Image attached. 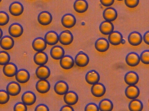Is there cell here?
Instances as JSON below:
<instances>
[{
    "mask_svg": "<svg viewBox=\"0 0 149 111\" xmlns=\"http://www.w3.org/2000/svg\"><path fill=\"white\" fill-rule=\"evenodd\" d=\"M74 40L73 34L69 30H64L60 33L59 35V41L61 44L68 46L71 44Z\"/></svg>",
    "mask_w": 149,
    "mask_h": 111,
    "instance_id": "cell-1",
    "label": "cell"
},
{
    "mask_svg": "<svg viewBox=\"0 0 149 111\" xmlns=\"http://www.w3.org/2000/svg\"><path fill=\"white\" fill-rule=\"evenodd\" d=\"M89 57L83 52H79L75 57L74 62L77 66L80 67H84L89 62Z\"/></svg>",
    "mask_w": 149,
    "mask_h": 111,
    "instance_id": "cell-2",
    "label": "cell"
},
{
    "mask_svg": "<svg viewBox=\"0 0 149 111\" xmlns=\"http://www.w3.org/2000/svg\"><path fill=\"white\" fill-rule=\"evenodd\" d=\"M24 32L23 27L20 24L17 23H13L9 26L8 32L12 37L18 38L20 37Z\"/></svg>",
    "mask_w": 149,
    "mask_h": 111,
    "instance_id": "cell-3",
    "label": "cell"
},
{
    "mask_svg": "<svg viewBox=\"0 0 149 111\" xmlns=\"http://www.w3.org/2000/svg\"><path fill=\"white\" fill-rule=\"evenodd\" d=\"M24 10V6L22 3L19 2H14L9 6V12L13 16H18L21 15Z\"/></svg>",
    "mask_w": 149,
    "mask_h": 111,
    "instance_id": "cell-4",
    "label": "cell"
},
{
    "mask_svg": "<svg viewBox=\"0 0 149 111\" xmlns=\"http://www.w3.org/2000/svg\"><path fill=\"white\" fill-rule=\"evenodd\" d=\"M76 22L75 16L71 14H65L61 18L62 24L67 28H71L74 27Z\"/></svg>",
    "mask_w": 149,
    "mask_h": 111,
    "instance_id": "cell-5",
    "label": "cell"
},
{
    "mask_svg": "<svg viewBox=\"0 0 149 111\" xmlns=\"http://www.w3.org/2000/svg\"><path fill=\"white\" fill-rule=\"evenodd\" d=\"M53 16L52 14L47 11L40 12L38 16V21L39 23L42 26H47L52 22Z\"/></svg>",
    "mask_w": 149,
    "mask_h": 111,
    "instance_id": "cell-6",
    "label": "cell"
},
{
    "mask_svg": "<svg viewBox=\"0 0 149 111\" xmlns=\"http://www.w3.org/2000/svg\"><path fill=\"white\" fill-rule=\"evenodd\" d=\"M50 73L49 68L45 65L39 66L36 71V76L40 79H47L50 76Z\"/></svg>",
    "mask_w": 149,
    "mask_h": 111,
    "instance_id": "cell-7",
    "label": "cell"
},
{
    "mask_svg": "<svg viewBox=\"0 0 149 111\" xmlns=\"http://www.w3.org/2000/svg\"><path fill=\"white\" fill-rule=\"evenodd\" d=\"M125 95L126 97L130 99H136L139 96L140 90L135 85H129L125 90Z\"/></svg>",
    "mask_w": 149,
    "mask_h": 111,
    "instance_id": "cell-8",
    "label": "cell"
},
{
    "mask_svg": "<svg viewBox=\"0 0 149 111\" xmlns=\"http://www.w3.org/2000/svg\"><path fill=\"white\" fill-rule=\"evenodd\" d=\"M140 61L139 56L135 52L129 53L125 57L126 63L131 67L136 66L139 64Z\"/></svg>",
    "mask_w": 149,
    "mask_h": 111,
    "instance_id": "cell-9",
    "label": "cell"
},
{
    "mask_svg": "<svg viewBox=\"0 0 149 111\" xmlns=\"http://www.w3.org/2000/svg\"><path fill=\"white\" fill-rule=\"evenodd\" d=\"M128 40L132 46H138L143 41L142 35L136 31L131 32L128 36Z\"/></svg>",
    "mask_w": 149,
    "mask_h": 111,
    "instance_id": "cell-10",
    "label": "cell"
},
{
    "mask_svg": "<svg viewBox=\"0 0 149 111\" xmlns=\"http://www.w3.org/2000/svg\"><path fill=\"white\" fill-rule=\"evenodd\" d=\"M91 92L94 96L99 98L105 94L106 92V88L103 84L97 82L92 86Z\"/></svg>",
    "mask_w": 149,
    "mask_h": 111,
    "instance_id": "cell-11",
    "label": "cell"
},
{
    "mask_svg": "<svg viewBox=\"0 0 149 111\" xmlns=\"http://www.w3.org/2000/svg\"><path fill=\"white\" fill-rule=\"evenodd\" d=\"M6 91L11 96H17L21 91V87L18 82H11L7 86Z\"/></svg>",
    "mask_w": 149,
    "mask_h": 111,
    "instance_id": "cell-12",
    "label": "cell"
},
{
    "mask_svg": "<svg viewBox=\"0 0 149 111\" xmlns=\"http://www.w3.org/2000/svg\"><path fill=\"white\" fill-rule=\"evenodd\" d=\"M108 40L111 45L118 46L120 45L123 42V35L118 31H113L109 34Z\"/></svg>",
    "mask_w": 149,
    "mask_h": 111,
    "instance_id": "cell-13",
    "label": "cell"
},
{
    "mask_svg": "<svg viewBox=\"0 0 149 111\" xmlns=\"http://www.w3.org/2000/svg\"><path fill=\"white\" fill-rule=\"evenodd\" d=\"M95 48L98 52L103 53L109 49L110 47L109 41L104 38H98L95 42Z\"/></svg>",
    "mask_w": 149,
    "mask_h": 111,
    "instance_id": "cell-14",
    "label": "cell"
},
{
    "mask_svg": "<svg viewBox=\"0 0 149 111\" xmlns=\"http://www.w3.org/2000/svg\"><path fill=\"white\" fill-rule=\"evenodd\" d=\"M22 101L25 105L31 106L35 103L36 101V96L35 94L31 91L25 92L22 96Z\"/></svg>",
    "mask_w": 149,
    "mask_h": 111,
    "instance_id": "cell-15",
    "label": "cell"
},
{
    "mask_svg": "<svg viewBox=\"0 0 149 111\" xmlns=\"http://www.w3.org/2000/svg\"><path fill=\"white\" fill-rule=\"evenodd\" d=\"M15 79L19 83H26L29 81L30 75L28 71L25 69H20L18 70L15 75Z\"/></svg>",
    "mask_w": 149,
    "mask_h": 111,
    "instance_id": "cell-16",
    "label": "cell"
},
{
    "mask_svg": "<svg viewBox=\"0 0 149 111\" xmlns=\"http://www.w3.org/2000/svg\"><path fill=\"white\" fill-rule=\"evenodd\" d=\"M36 88L38 92L41 94L46 93L50 90V83L46 79L39 80L36 82Z\"/></svg>",
    "mask_w": 149,
    "mask_h": 111,
    "instance_id": "cell-17",
    "label": "cell"
},
{
    "mask_svg": "<svg viewBox=\"0 0 149 111\" xmlns=\"http://www.w3.org/2000/svg\"><path fill=\"white\" fill-rule=\"evenodd\" d=\"M68 85L64 81H59L56 82L54 87L55 92L60 95H64L69 91Z\"/></svg>",
    "mask_w": 149,
    "mask_h": 111,
    "instance_id": "cell-18",
    "label": "cell"
},
{
    "mask_svg": "<svg viewBox=\"0 0 149 111\" xmlns=\"http://www.w3.org/2000/svg\"><path fill=\"white\" fill-rule=\"evenodd\" d=\"M103 16L105 21H113L117 18V11L114 8L111 7L107 8L103 12Z\"/></svg>",
    "mask_w": 149,
    "mask_h": 111,
    "instance_id": "cell-19",
    "label": "cell"
},
{
    "mask_svg": "<svg viewBox=\"0 0 149 111\" xmlns=\"http://www.w3.org/2000/svg\"><path fill=\"white\" fill-rule=\"evenodd\" d=\"M85 78L87 83L93 85L99 82L100 76L98 72L95 70H91L86 73Z\"/></svg>",
    "mask_w": 149,
    "mask_h": 111,
    "instance_id": "cell-20",
    "label": "cell"
},
{
    "mask_svg": "<svg viewBox=\"0 0 149 111\" xmlns=\"http://www.w3.org/2000/svg\"><path fill=\"white\" fill-rule=\"evenodd\" d=\"M15 45L14 39L9 36H3L0 39V47L5 50L12 49Z\"/></svg>",
    "mask_w": 149,
    "mask_h": 111,
    "instance_id": "cell-21",
    "label": "cell"
},
{
    "mask_svg": "<svg viewBox=\"0 0 149 111\" xmlns=\"http://www.w3.org/2000/svg\"><path fill=\"white\" fill-rule=\"evenodd\" d=\"M44 40L48 45H55L59 41V35L55 31H48L45 34Z\"/></svg>",
    "mask_w": 149,
    "mask_h": 111,
    "instance_id": "cell-22",
    "label": "cell"
},
{
    "mask_svg": "<svg viewBox=\"0 0 149 111\" xmlns=\"http://www.w3.org/2000/svg\"><path fill=\"white\" fill-rule=\"evenodd\" d=\"M18 70L17 66L13 62H8L4 65L3 68V72L4 75L8 77L14 76Z\"/></svg>",
    "mask_w": 149,
    "mask_h": 111,
    "instance_id": "cell-23",
    "label": "cell"
},
{
    "mask_svg": "<svg viewBox=\"0 0 149 111\" xmlns=\"http://www.w3.org/2000/svg\"><path fill=\"white\" fill-rule=\"evenodd\" d=\"M64 102L70 106H73L77 103L79 99L78 95L74 91H68L64 95Z\"/></svg>",
    "mask_w": 149,
    "mask_h": 111,
    "instance_id": "cell-24",
    "label": "cell"
},
{
    "mask_svg": "<svg viewBox=\"0 0 149 111\" xmlns=\"http://www.w3.org/2000/svg\"><path fill=\"white\" fill-rule=\"evenodd\" d=\"M74 60L70 56L64 55L60 59V65L64 69H70L74 66Z\"/></svg>",
    "mask_w": 149,
    "mask_h": 111,
    "instance_id": "cell-25",
    "label": "cell"
},
{
    "mask_svg": "<svg viewBox=\"0 0 149 111\" xmlns=\"http://www.w3.org/2000/svg\"><path fill=\"white\" fill-rule=\"evenodd\" d=\"M34 61L38 66L45 65L49 60L47 54L43 51L38 52L35 54L33 58Z\"/></svg>",
    "mask_w": 149,
    "mask_h": 111,
    "instance_id": "cell-26",
    "label": "cell"
},
{
    "mask_svg": "<svg viewBox=\"0 0 149 111\" xmlns=\"http://www.w3.org/2000/svg\"><path fill=\"white\" fill-rule=\"evenodd\" d=\"M124 80L127 85H135L138 82L139 76L136 72L130 71L125 75Z\"/></svg>",
    "mask_w": 149,
    "mask_h": 111,
    "instance_id": "cell-27",
    "label": "cell"
},
{
    "mask_svg": "<svg viewBox=\"0 0 149 111\" xmlns=\"http://www.w3.org/2000/svg\"><path fill=\"white\" fill-rule=\"evenodd\" d=\"M88 3L86 0H76L74 3L75 11L78 13H85L88 8Z\"/></svg>",
    "mask_w": 149,
    "mask_h": 111,
    "instance_id": "cell-28",
    "label": "cell"
},
{
    "mask_svg": "<svg viewBox=\"0 0 149 111\" xmlns=\"http://www.w3.org/2000/svg\"><path fill=\"white\" fill-rule=\"evenodd\" d=\"M32 47L34 50L37 52L43 51L47 47V43L45 40L42 37H37L33 41Z\"/></svg>",
    "mask_w": 149,
    "mask_h": 111,
    "instance_id": "cell-29",
    "label": "cell"
},
{
    "mask_svg": "<svg viewBox=\"0 0 149 111\" xmlns=\"http://www.w3.org/2000/svg\"><path fill=\"white\" fill-rule=\"evenodd\" d=\"M114 26L111 22L105 21L102 22L99 25V30L103 34L107 35L114 31Z\"/></svg>",
    "mask_w": 149,
    "mask_h": 111,
    "instance_id": "cell-30",
    "label": "cell"
},
{
    "mask_svg": "<svg viewBox=\"0 0 149 111\" xmlns=\"http://www.w3.org/2000/svg\"><path fill=\"white\" fill-rule=\"evenodd\" d=\"M50 54L53 59L59 60L64 56L65 50L61 46H55L50 50Z\"/></svg>",
    "mask_w": 149,
    "mask_h": 111,
    "instance_id": "cell-31",
    "label": "cell"
},
{
    "mask_svg": "<svg viewBox=\"0 0 149 111\" xmlns=\"http://www.w3.org/2000/svg\"><path fill=\"white\" fill-rule=\"evenodd\" d=\"M98 108L101 111H112L113 108V102L109 99H104L99 102Z\"/></svg>",
    "mask_w": 149,
    "mask_h": 111,
    "instance_id": "cell-32",
    "label": "cell"
},
{
    "mask_svg": "<svg viewBox=\"0 0 149 111\" xmlns=\"http://www.w3.org/2000/svg\"><path fill=\"white\" fill-rule=\"evenodd\" d=\"M143 105L141 101L134 99L130 101L129 108L131 111H141L143 109Z\"/></svg>",
    "mask_w": 149,
    "mask_h": 111,
    "instance_id": "cell-33",
    "label": "cell"
},
{
    "mask_svg": "<svg viewBox=\"0 0 149 111\" xmlns=\"http://www.w3.org/2000/svg\"><path fill=\"white\" fill-rule=\"evenodd\" d=\"M11 59L10 55L6 51H0V65L4 66L9 62Z\"/></svg>",
    "mask_w": 149,
    "mask_h": 111,
    "instance_id": "cell-34",
    "label": "cell"
},
{
    "mask_svg": "<svg viewBox=\"0 0 149 111\" xmlns=\"http://www.w3.org/2000/svg\"><path fill=\"white\" fill-rule=\"evenodd\" d=\"M10 95L6 90H0V104L4 105L9 101Z\"/></svg>",
    "mask_w": 149,
    "mask_h": 111,
    "instance_id": "cell-35",
    "label": "cell"
},
{
    "mask_svg": "<svg viewBox=\"0 0 149 111\" xmlns=\"http://www.w3.org/2000/svg\"><path fill=\"white\" fill-rule=\"evenodd\" d=\"M9 15L5 11H0V26H4L7 24L9 21Z\"/></svg>",
    "mask_w": 149,
    "mask_h": 111,
    "instance_id": "cell-36",
    "label": "cell"
},
{
    "mask_svg": "<svg viewBox=\"0 0 149 111\" xmlns=\"http://www.w3.org/2000/svg\"><path fill=\"white\" fill-rule=\"evenodd\" d=\"M140 60L143 64L146 65L149 64V50H145L141 53L140 54Z\"/></svg>",
    "mask_w": 149,
    "mask_h": 111,
    "instance_id": "cell-37",
    "label": "cell"
},
{
    "mask_svg": "<svg viewBox=\"0 0 149 111\" xmlns=\"http://www.w3.org/2000/svg\"><path fill=\"white\" fill-rule=\"evenodd\" d=\"M139 0H125V5L130 8H136L139 4Z\"/></svg>",
    "mask_w": 149,
    "mask_h": 111,
    "instance_id": "cell-38",
    "label": "cell"
},
{
    "mask_svg": "<svg viewBox=\"0 0 149 111\" xmlns=\"http://www.w3.org/2000/svg\"><path fill=\"white\" fill-rule=\"evenodd\" d=\"M27 107L26 105L23 102H19L16 103L14 107V110L16 111H27Z\"/></svg>",
    "mask_w": 149,
    "mask_h": 111,
    "instance_id": "cell-39",
    "label": "cell"
},
{
    "mask_svg": "<svg viewBox=\"0 0 149 111\" xmlns=\"http://www.w3.org/2000/svg\"><path fill=\"white\" fill-rule=\"evenodd\" d=\"M84 110H85V111H99V108H98V106H97L95 103H90L86 105Z\"/></svg>",
    "mask_w": 149,
    "mask_h": 111,
    "instance_id": "cell-40",
    "label": "cell"
},
{
    "mask_svg": "<svg viewBox=\"0 0 149 111\" xmlns=\"http://www.w3.org/2000/svg\"><path fill=\"white\" fill-rule=\"evenodd\" d=\"M49 108L48 107L47 105L43 104H41L38 105V106H36L35 109V111H49Z\"/></svg>",
    "mask_w": 149,
    "mask_h": 111,
    "instance_id": "cell-41",
    "label": "cell"
},
{
    "mask_svg": "<svg viewBox=\"0 0 149 111\" xmlns=\"http://www.w3.org/2000/svg\"><path fill=\"white\" fill-rule=\"evenodd\" d=\"M101 4L104 7H109L114 3L115 0H100Z\"/></svg>",
    "mask_w": 149,
    "mask_h": 111,
    "instance_id": "cell-42",
    "label": "cell"
},
{
    "mask_svg": "<svg viewBox=\"0 0 149 111\" xmlns=\"http://www.w3.org/2000/svg\"><path fill=\"white\" fill-rule=\"evenodd\" d=\"M60 111H74V109L70 105H65V106H63L62 107L61 109H60Z\"/></svg>",
    "mask_w": 149,
    "mask_h": 111,
    "instance_id": "cell-43",
    "label": "cell"
},
{
    "mask_svg": "<svg viewBox=\"0 0 149 111\" xmlns=\"http://www.w3.org/2000/svg\"><path fill=\"white\" fill-rule=\"evenodd\" d=\"M143 39L145 43L147 45L149 44V31H147L144 34Z\"/></svg>",
    "mask_w": 149,
    "mask_h": 111,
    "instance_id": "cell-44",
    "label": "cell"
},
{
    "mask_svg": "<svg viewBox=\"0 0 149 111\" xmlns=\"http://www.w3.org/2000/svg\"><path fill=\"white\" fill-rule=\"evenodd\" d=\"M3 32L1 29L0 28V39L2 38L3 36Z\"/></svg>",
    "mask_w": 149,
    "mask_h": 111,
    "instance_id": "cell-45",
    "label": "cell"
},
{
    "mask_svg": "<svg viewBox=\"0 0 149 111\" xmlns=\"http://www.w3.org/2000/svg\"><path fill=\"white\" fill-rule=\"evenodd\" d=\"M117 1H123V0H117Z\"/></svg>",
    "mask_w": 149,
    "mask_h": 111,
    "instance_id": "cell-46",
    "label": "cell"
},
{
    "mask_svg": "<svg viewBox=\"0 0 149 111\" xmlns=\"http://www.w3.org/2000/svg\"><path fill=\"white\" fill-rule=\"evenodd\" d=\"M1 1H2V0H0V3L1 2Z\"/></svg>",
    "mask_w": 149,
    "mask_h": 111,
    "instance_id": "cell-47",
    "label": "cell"
}]
</instances>
